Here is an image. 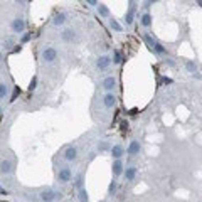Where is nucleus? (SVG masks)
Returning <instances> with one entry per match:
<instances>
[{
  "label": "nucleus",
  "instance_id": "f257e3e1",
  "mask_svg": "<svg viewBox=\"0 0 202 202\" xmlns=\"http://www.w3.org/2000/svg\"><path fill=\"white\" fill-rule=\"evenodd\" d=\"M57 197H59V194H57V192H54L52 189H47V190H44L41 194V199L44 202H52V201H56Z\"/></svg>",
  "mask_w": 202,
  "mask_h": 202
},
{
  "label": "nucleus",
  "instance_id": "f03ea898",
  "mask_svg": "<svg viewBox=\"0 0 202 202\" xmlns=\"http://www.w3.org/2000/svg\"><path fill=\"white\" fill-rule=\"evenodd\" d=\"M56 56H57V52H56V49H52V47H47L46 51L42 52V57H44V61H47V62L54 61Z\"/></svg>",
  "mask_w": 202,
  "mask_h": 202
},
{
  "label": "nucleus",
  "instance_id": "7ed1b4c3",
  "mask_svg": "<svg viewBox=\"0 0 202 202\" xmlns=\"http://www.w3.org/2000/svg\"><path fill=\"white\" fill-rule=\"evenodd\" d=\"M114 86H116V79H114V78H106L103 81V88L106 89V91H111Z\"/></svg>",
  "mask_w": 202,
  "mask_h": 202
},
{
  "label": "nucleus",
  "instance_id": "20e7f679",
  "mask_svg": "<svg viewBox=\"0 0 202 202\" xmlns=\"http://www.w3.org/2000/svg\"><path fill=\"white\" fill-rule=\"evenodd\" d=\"M12 29L15 32H22L24 29H26V24H24V20L22 19H15L14 20V24H12Z\"/></svg>",
  "mask_w": 202,
  "mask_h": 202
},
{
  "label": "nucleus",
  "instance_id": "39448f33",
  "mask_svg": "<svg viewBox=\"0 0 202 202\" xmlns=\"http://www.w3.org/2000/svg\"><path fill=\"white\" fill-rule=\"evenodd\" d=\"M109 62H111V61H109L108 56H101V57L98 59V62H96V64H98L99 69H106V67L109 66Z\"/></svg>",
  "mask_w": 202,
  "mask_h": 202
},
{
  "label": "nucleus",
  "instance_id": "423d86ee",
  "mask_svg": "<svg viewBox=\"0 0 202 202\" xmlns=\"http://www.w3.org/2000/svg\"><path fill=\"white\" fill-rule=\"evenodd\" d=\"M76 39V36H74V31H71V29H66V31L62 32V41L66 42H71Z\"/></svg>",
  "mask_w": 202,
  "mask_h": 202
},
{
  "label": "nucleus",
  "instance_id": "0eeeda50",
  "mask_svg": "<svg viewBox=\"0 0 202 202\" xmlns=\"http://www.w3.org/2000/svg\"><path fill=\"white\" fill-rule=\"evenodd\" d=\"M140 152V143L138 141H131L128 147V155H136Z\"/></svg>",
  "mask_w": 202,
  "mask_h": 202
},
{
  "label": "nucleus",
  "instance_id": "6e6552de",
  "mask_svg": "<svg viewBox=\"0 0 202 202\" xmlns=\"http://www.w3.org/2000/svg\"><path fill=\"white\" fill-rule=\"evenodd\" d=\"M59 179H61V182H69L71 180V170L69 168H62L59 172Z\"/></svg>",
  "mask_w": 202,
  "mask_h": 202
},
{
  "label": "nucleus",
  "instance_id": "1a4fd4ad",
  "mask_svg": "<svg viewBox=\"0 0 202 202\" xmlns=\"http://www.w3.org/2000/svg\"><path fill=\"white\" fill-rule=\"evenodd\" d=\"M76 148L74 147H69V148H66V152H64V157H66V160H74L76 158Z\"/></svg>",
  "mask_w": 202,
  "mask_h": 202
},
{
  "label": "nucleus",
  "instance_id": "9d476101",
  "mask_svg": "<svg viewBox=\"0 0 202 202\" xmlns=\"http://www.w3.org/2000/svg\"><path fill=\"white\" fill-rule=\"evenodd\" d=\"M0 170L4 172V174H10L12 172V162L2 160V163H0Z\"/></svg>",
  "mask_w": 202,
  "mask_h": 202
},
{
  "label": "nucleus",
  "instance_id": "9b49d317",
  "mask_svg": "<svg viewBox=\"0 0 202 202\" xmlns=\"http://www.w3.org/2000/svg\"><path fill=\"white\" fill-rule=\"evenodd\" d=\"M133 15H135V4L131 2V4H130V10H128V14H126V19H125L126 24H131V22H133Z\"/></svg>",
  "mask_w": 202,
  "mask_h": 202
},
{
  "label": "nucleus",
  "instance_id": "f8f14e48",
  "mask_svg": "<svg viewBox=\"0 0 202 202\" xmlns=\"http://www.w3.org/2000/svg\"><path fill=\"white\" fill-rule=\"evenodd\" d=\"M103 101H104V106H108V108H111V106L114 104V101H116V99H114V94H106Z\"/></svg>",
  "mask_w": 202,
  "mask_h": 202
},
{
  "label": "nucleus",
  "instance_id": "ddd939ff",
  "mask_svg": "<svg viewBox=\"0 0 202 202\" xmlns=\"http://www.w3.org/2000/svg\"><path fill=\"white\" fill-rule=\"evenodd\" d=\"M135 175H136V168H135V167H130L128 170L125 172V177H126V180H133Z\"/></svg>",
  "mask_w": 202,
  "mask_h": 202
},
{
  "label": "nucleus",
  "instance_id": "4468645a",
  "mask_svg": "<svg viewBox=\"0 0 202 202\" xmlns=\"http://www.w3.org/2000/svg\"><path fill=\"white\" fill-rule=\"evenodd\" d=\"M111 153H113L114 158H120V157L123 155V148H121L120 145H114L113 148H111Z\"/></svg>",
  "mask_w": 202,
  "mask_h": 202
},
{
  "label": "nucleus",
  "instance_id": "2eb2a0df",
  "mask_svg": "<svg viewBox=\"0 0 202 202\" xmlns=\"http://www.w3.org/2000/svg\"><path fill=\"white\" fill-rule=\"evenodd\" d=\"M121 170H123V163H121L120 160H116V162H114V165H113V174H114V175H120Z\"/></svg>",
  "mask_w": 202,
  "mask_h": 202
},
{
  "label": "nucleus",
  "instance_id": "dca6fc26",
  "mask_svg": "<svg viewBox=\"0 0 202 202\" xmlns=\"http://www.w3.org/2000/svg\"><path fill=\"white\" fill-rule=\"evenodd\" d=\"M64 20H66V15H64V14H57V15L54 17V24H56V26L64 24Z\"/></svg>",
  "mask_w": 202,
  "mask_h": 202
},
{
  "label": "nucleus",
  "instance_id": "f3484780",
  "mask_svg": "<svg viewBox=\"0 0 202 202\" xmlns=\"http://www.w3.org/2000/svg\"><path fill=\"white\" fill-rule=\"evenodd\" d=\"M141 24H143L145 27L150 26V24H152V17H150V14H143V15H141Z\"/></svg>",
  "mask_w": 202,
  "mask_h": 202
},
{
  "label": "nucleus",
  "instance_id": "a211bd4d",
  "mask_svg": "<svg viewBox=\"0 0 202 202\" xmlns=\"http://www.w3.org/2000/svg\"><path fill=\"white\" fill-rule=\"evenodd\" d=\"M79 201L81 202H88V192H86V189H79Z\"/></svg>",
  "mask_w": 202,
  "mask_h": 202
},
{
  "label": "nucleus",
  "instance_id": "6ab92c4d",
  "mask_svg": "<svg viewBox=\"0 0 202 202\" xmlns=\"http://www.w3.org/2000/svg\"><path fill=\"white\" fill-rule=\"evenodd\" d=\"M98 14H99L101 17H108V15H109V10H108L104 5H98Z\"/></svg>",
  "mask_w": 202,
  "mask_h": 202
},
{
  "label": "nucleus",
  "instance_id": "aec40b11",
  "mask_svg": "<svg viewBox=\"0 0 202 202\" xmlns=\"http://www.w3.org/2000/svg\"><path fill=\"white\" fill-rule=\"evenodd\" d=\"M143 39H145V42H147V44H148V46L152 47V49H153V47H155V44H157V42L153 41V39H152V37L148 36V34H145V36H143Z\"/></svg>",
  "mask_w": 202,
  "mask_h": 202
},
{
  "label": "nucleus",
  "instance_id": "412c9836",
  "mask_svg": "<svg viewBox=\"0 0 202 202\" xmlns=\"http://www.w3.org/2000/svg\"><path fill=\"white\" fill-rule=\"evenodd\" d=\"M185 67H187V71H189V73H195V64H194L192 61H187Z\"/></svg>",
  "mask_w": 202,
  "mask_h": 202
},
{
  "label": "nucleus",
  "instance_id": "4be33fe9",
  "mask_svg": "<svg viewBox=\"0 0 202 202\" xmlns=\"http://www.w3.org/2000/svg\"><path fill=\"white\" fill-rule=\"evenodd\" d=\"M153 51H155V52H158V54H165V49H163V46H162V44H158V42L155 44V47H153Z\"/></svg>",
  "mask_w": 202,
  "mask_h": 202
},
{
  "label": "nucleus",
  "instance_id": "5701e85b",
  "mask_svg": "<svg viewBox=\"0 0 202 202\" xmlns=\"http://www.w3.org/2000/svg\"><path fill=\"white\" fill-rule=\"evenodd\" d=\"M76 187H78V189H83V174H79L78 175V179H76Z\"/></svg>",
  "mask_w": 202,
  "mask_h": 202
},
{
  "label": "nucleus",
  "instance_id": "b1692460",
  "mask_svg": "<svg viewBox=\"0 0 202 202\" xmlns=\"http://www.w3.org/2000/svg\"><path fill=\"white\" fill-rule=\"evenodd\" d=\"M109 26H111V29H114V31H118V32L121 31V26H120L116 20H111V22H109Z\"/></svg>",
  "mask_w": 202,
  "mask_h": 202
},
{
  "label": "nucleus",
  "instance_id": "393cba45",
  "mask_svg": "<svg viewBox=\"0 0 202 202\" xmlns=\"http://www.w3.org/2000/svg\"><path fill=\"white\" fill-rule=\"evenodd\" d=\"M5 96H7V86L0 84V98H5Z\"/></svg>",
  "mask_w": 202,
  "mask_h": 202
},
{
  "label": "nucleus",
  "instance_id": "a878e982",
  "mask_svg": "<svg viewBox=\"0 0 202 202\" xmlns=\"http://www.w3.org/2000/svg\"><path fill=\"white\" fill-rule=\"evenodd\" d=\"M114 62H116V64H118V62H121V54H120L118 51H114Z\"/></svg>",
  "mask_w": 202,
  "mask_h": 202
},
{
  "label": "nucleus",
  "instance_id": "bb28decb",
  "mask_svg": "<svg viewBox=\"0 0 202 202\" xmlns=\"http://www.w3.org/2000/svg\"><path fill=\"white\" fill-rule=\"evenodd\" d=\"M99 150H108V143H99Z\"/></svg>",
  "mask_w": 202,
  "mask_h": 202
},
{
  "label": "nucleus",
  "instance_id": "cd10ccee",
  "mask_svg": "<svg viewBox=\"0 0 202 202\" xmlns=\"http://www.w3.org/2000/svg\"><path fill=\"white\" fill-rule=\"evenodd\" d=\"M36 83H37V79L34 78V79L31 81V89H34V88H36Z\"/></svg>",
  "mask_w": 202,
  "mask_h": 202
},
{
  "label": "nucleus",
  "instance_id": "c85d7f7f",
  "mask_svg": "<svg viewBox=\"0 0 202 202\" xmlns=\"http://www.w3.org/2000/svg\"><path fill=\"white\" fill-rule=\"evenodd\" d=\"M114 190H116V184H114V182H113V184L109 185V192H114Z\"/></svg>",
  "mask_w": 202,
  "mask_h": 202
},
{
  "label": "nucleus",
  "instance_id": "c756f323",
  "mask_svg": "<svg viewBox=\"0 0 202 202\" xmlns=\"http://www.w3.org/2000/svg\"><path fill=\"white\" fill-rule=\"evenodd\" d=\"M29 39H31V36H29V34H26V36H24V39H22V41H24V42H27V41H29Z\"/></svg>",
  "mask_w": 202,
  "mask_h": 202
},
{
  "label": "nucleus",
  "instance_id": "7c9ffc66",
  "mask_svg": "<svg viewBox=\"0 0 202 202\" xmlns=\"http://www.w3.org/2000/svg\"><path fill=\"white\" fill-rule=\"evenodd\" d=\"M199 5H201V7H202V2H199Z\"/></svg>",
  "mask_w": 202,
  "mask_h": 202
},
{
  "label": "nucleus",
  "instance_id": "2f4dec72",
  "mask_svg": "<svg viewBox=\"0 0 202 202\" xmlns=\"http://www.w3.org/2000/svg\"><path fill=\"white\" fill-rule=\"evenodd\" d=\"M0 59H2V54H0Z\"/></svg>",
  "mask_w": 202,
  "mask_h": 202
},
{
  "label": "nucleus",
  "instance_id": "473e14b6",
  "mask_svg": "<svg viewBox=\"0 0 202 202\" xmlns=\"http://www.w3.org/2000/svg\"><path fill=\"white\" fill-rule=\"evenodd\" d=\"M0 113H2V109H0Z\"/></svg>",
  "mask_w": 202,
  "mask_h": 202
}]
</instances>
